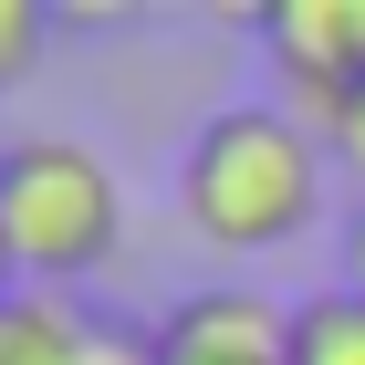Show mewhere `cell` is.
<instances>
[{
    "label": "cell",
    "mask_w": 365,
    "mask_h": 365,
    "mask_svg": "<svg viewBox=\"0 0 365 365\" xmlns=\"http://www.w3.org/2000/svg\"><path fill=\"white\" fill-rule=\"evenodd\" d=\"M178 209L230 261L282 251L324 209V136L292 105H220L188 136V157H178Z\"/></svg>",
    "instance_id": "cell-1"
},
{
    "label": "cell",
    "mask_w": 365,
    "mask_h": 365,
    "mask_svg": "<svg viewBox=\"0 0 365 365\" xmlns=\"http://www.w3.org/2000/svg\"><path fill=\"white\" fill-rule=\"evenodd\" d=\"M125 251V188L84 136L0 146V272L11 292H73Z\"/></svg>",
    "instance_id": "cell-2"
},
{
    "label": "cell",
    "mask_w": 365,
    "mask_h": 365,
    "mask_svg": "<svg viewBox=\"0 0 365 365\" xmlns=\"http://www.w3.org/2000/svg\"><path fill=\"white\" fill-rule=\"evenodd\" d=\"M251 31H261V53H272V73L292 84V115H303V125H324V115L365 84L355 0H272Z\"/></svg>",
    "instance_id": "cell-3"
},
{
    "label": "cell",
    "mask_w": 365,
    "mask_h": 365,
    "mask_svg": "<svg viewBox=\"0 0 365 365\" xmlns=\"http://www.w3.org/2000/svg\"><path fill=\"white\" fill-rule=\"evenodd\" d=\"M157 365H292V303L272 292H188L157 313Z\"/></svg>",
    "instance_id": "cell-4"
},
{
    "label": "cell",
    "mask_w": 365,
    "mask_h": 365,
    "mask_svg": "<svg viewBox=\"0 0 365 365\" xmlns=\"http://www.w3.org/2000/svg\"><path fill=\"white\" fill-rule=\"evenodd\" d=\"M292 365H365V292L292 303Z\"/></svg>",
    "instance_id": "cell-5"
},
{
    "label": "cell",
    "mask_w": 365,
    "mask_h": 365,
    "mask_svg": "<svg viewBox=\"0 0 365 365\" xmlns=\"http://www.w3.org/2000/svg\"><path fill=\"white\" fill-rule=\"evenodd\" d=\"M42 42H53V11H42V0H0V94H11V84H31Z\"/></svg>",
    "instance_id": "cell-6"
},
{
    "label": "cell",
    "mask_w": 365,
    "mask_h": 365,
    "mask_svg": "<svg viewBox=\"0 0 365 365\" xmlns=\"http://www.w3.org/2000/svg\"><path fill=\"white\" fill-rule=\"evenodd\" d=\"M324 146H334L344 168H355V178H365V84H355V94H344V105H334V115H324Z\"/></svg>",
    "instance_id": "cell-7"
},
{
    "label": "cell",
    "mask_w": 365,
    "mask_h": 365,
    "mask_svg": "<svg viewBox=\"0 0 365 365\" xmlns=\"http://www.w3.org/2000/svg\"><path fill=\"white\" fill-rule=\"evenodd\" d=\"M344 292H365V209H355V230H344Z\"/></svg>",
    "instance_id": "cell-8"
},
{
    "label": "cell",
    "mask_w": 365,
    "mask_h": 365,
    "mask_svg": "<svg viewBox=\"0 0 365 365\" xmlns=\"http://www.w3.org/2000/svg\"><path fill=\"white\" fill-rule=\"evenodd\" d=\"M355 42H365V0H355Z\"/></svg>",
    "instance_id": "cell-9"
},
{
    "label": "cell",
    "mask_w": 365,
    "mask_h": 365,
    "mask_svg": "<svg viewBox=\"0 0 365 365\" xmlns=\"http://www.w3.org/2000/svg\"><path fill=\"white\" fill-rule=\"evenodd\" d=\"M0 292H11V272H0Z\"/></svg>",
    "instance_id": "cell-10"
}]
</instances>
